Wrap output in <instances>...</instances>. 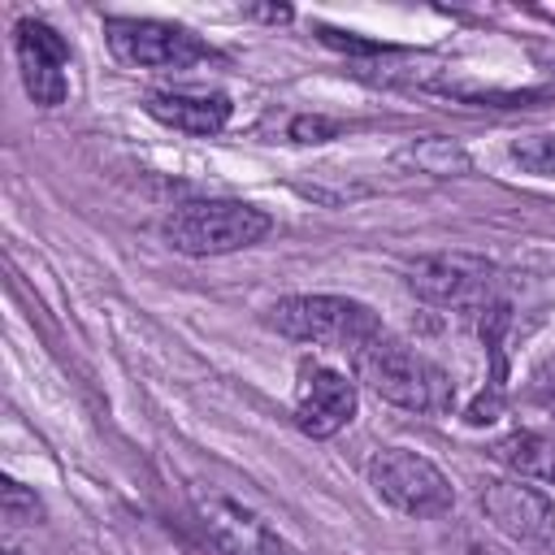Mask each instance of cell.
<instances>
[{
	"label": "cell",
	"mask_w": 555,
	"mask_h": 555,
	"mask_svg": "<svg viewBox=\"0 0 555 555\" xmlns=\"http://www.w3.org/2000/svg\"><path fill=\"white\" fill-rule=\"evenodd\" d=\"M351 369L377 399H386L395 408H408V412H447L451 399H455L451 377L429 356L390 338L386 330L351 356Z\"/></svg>",
	"instance_id": "1"
},
{
	"label": "cell",
	"mask_w": 555,
	"mask_h": 555,
	"mask_svg": "<svg viewBox=\"0 0 555 555\" xmlns=\"http://www.w3.org/2000/svg\"><path fill=\"white\" fill-rule=\"evenodd\" d=\"M269 212L243 199H191L160 221V234L182 256H230L269 234Z\"/></svg>",
	"instance_id": "2"
},
{
	"label": "cell",
	"mask_w": 555,
	"mask_h": 555,
	"mask_svg": "<svg viewBox=\"0 0 555 555\" xmlns=\"http://www.w3.org/2000/svg\"><path fill=\"white\" fill-rule=\"evenodd\" d=\"M269 325L282 338L312 343V347H338L347 356H356L369 338L382 334L377 312L347 295H286L269 308Z\"/></svg>",
	"instance_id": "3"
},
{
	"label": "cell",
	"mask_w": 555,
	"mask_h": 555,
	"mask_svg": "<svg viewBox=\"0 0 555 555\" xmlns=\"http://www.w3.org/2000/svg\"><path fill=\"white\" fill-rule=\"evenodd\" d=\"M369 481L373 490L403 516H416V520H429V516H442L451 512V481L442 477V468L408 447H386L373 455L369 464Z\"/></svg>",
	"instance_id": "4"
},
{
	"label": "cell",
	"mask_w": 555,
	"mask_h": 555,
	"mask_svg": "<svg viewBox=\"0 0 555 555\" xmlns=\"http://www.w3.org/2000/svg\"><path fill=\"white\" fill-rule=\"evenodd\" d=\"M104 35L113 56L134 69H186L212 56V48L199 35L156 17H104Z\"/></svg>",
	"instance_id": "5"
},
{
	"label": "cell",
	"mask_w": 555,
	"mask_h": 555,
	"mask_svg": "<svg viewBox=\"0 0 555 555\" xmlns=\"http://www.w3.org/2000/svg\"><path fill=\"white\" fill-rule=\"evenodd\" d=\"M408 286L438 308L477 312L494 299V264L468 251H434L408 264Z\"/></svg>",
	"instance_id": "6"
},
{
	"label": "cell",
	"mask_w": 555,
	"mask_h": 555,
	"mask_svg": "<svg viewBox=\"0 0 555 555\" xmlns=\"http://www.w3.org/2000/svg\"><path fill=\"white\" fill-rule=\"evenodd\" d=\"M486 520L520 546L555 551V499L525 477H499L481 490Z\"/></svg>",
	"instance_id": "7"
},
{
	"label": "cell",
	"mask_w": 555,
	"mask_h": 555,
	"mask_svg": "<svg viewBox=\"0 0 555 555\" xmlns=\"http://www.w3.org/2000/svg\"><path fill=\"white\" fill-rule=\"evenodd\" d=\"M291 412L308 438H334L356 416V382L321 360H304L295 377Z\"/></svg>",
	"instance_id": "8"
},
{
	"label": "cell",
	"mask_w": 555,
	"mask_h": 555,
	"mask_svg": "<svg viewBox=\"0 0 555 555\" xmlns=\"http://www.w3.org/2000/svg\"><path fill=\"white\" fill-rule=\"evenodd\" d=\"M13 52H17V74L26 95L39 108H56L69 91L65 69H69V43L39 17H22L13 26Z\"/></svg>",
	"instance_id": "9"
},
{
	"label": "cell",
	"mask_w": 555,
	"mask_h": 555,
	"mask_svg": "<svg viewBox=\"0 0 555 555\" xmlns=\"http://www.w3.org/2000/svg\"><path fill=\"white\" fill-rule=\"evenodd\" d=\"M199 525L221 555H286L291 551L256 512H247L230 499H204Z\"/></svg>",
	"instance_id": "10"
},
{
	"label": "cell",
	"mask_w": 555,
	"mask_h": 555,
	"mask_svg": "<svg viewBox=\"0 0 555 555\" xmlns=\"http://www.w3.org/2000/svg\"><path fill=\"white\" fill-rule=\"evenodd\" d=\"M143 108L182 134H217L230 121V95L221 91H152Z\"/></svg>",
	"instance_id": "11"
},
{
	"label": "cell",
	"mask_w": 555,
	"mask_h": 555,
	"mask_svg": "<svg viewBox=\"0 0 555 555\" xmlns=\"http://www.w3.org/2000/svg\"><path fill=\"white\" fill-rule=\"evenodd\" d=\"M490 451H494V460L512 464L520 477L555 473V451H551V442H546V438H538V434H529V429H516V434L499 438Z\"/></svg>",
	"instance_id": "12"
},
{
	"label": "cell",
	"mask_w": 555,
	"mask_h": 555,
	"mask_svg": "<svg viewBox=\"0 0 555 555\" xmlns=\"http://www.w3.org/2000/svg\"><path fill=\"white\" fill-rule=\"evenodd\" d=\"M403 160H412L421 173H438V178H447L455 169H468V156L447 139H421L403 152Z\"/></svg>",
	"instance_id": "13"
},
{
	"label": "cell",
	"mask_w": 555,
	"mask_h": 555,
	"mask_svg": "<svg viewBox=\"0 0 555 555\" xmlns=\"http://www.w3.org/2000/svg\"><path fill=\"white\" fill-rule=\"evenodd\" d=\"M512 160H516L525 173L555 178V134H529V139L512 143Z\"/></svg>",
	"instance_id": "14"
},
{
	"label": "cell",
	"mask_w": 555,
	"mask_h": 555,
	"mask_svg": "<svg viewBox=\"0 0 555 555\" xmlns=\"http://www.w3.org/2000/svg\"><path fill=\"white\" fill-rule=\"evenodd\" d=\"M0 503H4V520L9 525H35L43 516V503L13 477H4V490H0Z\"/></svg>",
	"instance_id": "15"
},
{
	"label": "cell",
	"mask_w": 555,
	"mask_h": 555,
	"mask_svg": "<svg viewBox=\"0 0 555 555\" xmlns=\"http://www.w3.org/2000/svg\"><path fill=\"white\" fill-rule=\"evenodd\" d=\"M343 126L334 121V117H295L291 121V139L295 143H325V139H334Z\"/></svg>",
	"instance_id": "16"
},
{
	"label": "cell",
	"mask_w": 555,
	"mask_h": 555,
	"mask_svg": "<svg viewBox=\"0 0 555 555\" xmlns=\"http://www.w3.org/2000/svg\"><path fill=\"white\" fill-rule=\"evenodd\" d=\"M533 390H538V399L555 412V351L533 369Z\"/></svg>",
	"instance_id": "17"
},
{
	"label": "cell",
	"mask_w": 555,
	"mask_h": 555,
	"mask_svg": "<svg viewBox=\"0 0 555 555\" xmlns=\"http://www.w3.org/2000/svg\"><path fill=\"white\" fill-rule=\"evenodd\" d=\"M286 555H295V551H286Z\"/></svg>",
	"instance_id": "18"
}]
</instances>
